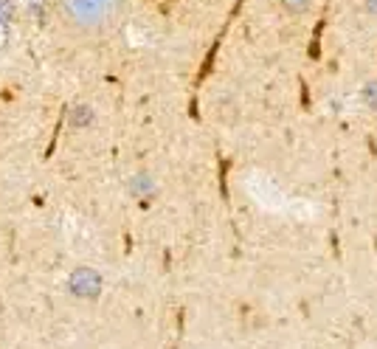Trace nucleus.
I'll use <instances>...</instances> for the list:
<instances>
[{
  "label": "nucleus",
  "instance_id": "nucleus-1",
  "mask_svg": "<svg viewBox=\"0 0 377 349\" xmlns=\"http://www.w3.org/2000/svg\"><path fill=\"white\" fill-rule=\"evenodd\" d=\"M119 9V0H65V12L71 20L82 25H99Z\"/></svg>",
  "mask_w": 377,
  "mask_h": 349
},
{
  "label": "nucleus",
  "instance_id": "nucleus-2",
  "mask_svg": "<svg viewBox=\"0 0 377 349\" xmlns=\"http://www.w3.org/2000/svg\"><path fill=\"white\" fill-rule=\"evenodd\" d=\"M96 287H99V276L93 271H76L73 274V290L90 296V293H96Z\"/></svg>",
  "mask_w": 377,
  "mask_h": 349
},
{
  "label": "nucleus",
  "instance_id": "nucleus-3",
  "mask_svg": "<svg viewBox=\"0 0 377 349\" xmlns=\"http://www.w3.org/2000/svg\"><path fill=\"white\" fill-rule=\"evenodd\" d=\"M9 40V29H6V23H3V17H0V45H3Z\"/></svg>",
  "mask_w": 377,
  "mask_h": 349
}]
</instances>
